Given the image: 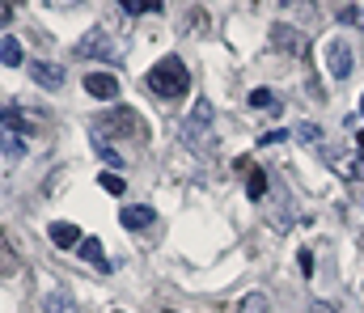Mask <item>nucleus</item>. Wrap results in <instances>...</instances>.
<instances>
[{
	"mask_svg": "<svg viewBox=\"0 0 364 313\" xmlns=\"http://www.w3.org/2000/svg\"><path fill=\"white\" fill-rule=\"evenodd\" d=\"M144 85H149L157 98H182V94L191 89V72H186V64H182L178 55H166V60H157V64L149 68Z\"/></svg>",
	"mask_w": 364,
	"mask_h": 313,
	"instance_id": "1",
	"label": "nucleus"
},
{
	"mask_svg": "<svg viewBox=\"0 0 364 313\" xmlns=\"http://www.w3.org/2000/svg\"><path fill=\"white\" fill-rule=\"evenodd\" d=\"M182 136H186L199 153H212V148H216V140H212V102H208V98H199V102H195V110L186 114Z\"/></svg>",
	"mask_w": 364,
	"mask_h": 313,
	"instance_id": "2",
	"label": "nucleus"
},
{
	"mask_svg": "<svg viewBox=\"0 0 364 313\" xmlns=\"http://www.w3.org/2000/svg\"><path fill=\"white\" fill-rule=\"evenodd\" d=\"M73 60H119L114 38H110L102 26H93L85 38H77V43H73Z\"/></svg>",
	"mask_w": 364,
	"mask_h": 313,
	"instance_id": "3",
	"label": "nucleus"
},
{
	"mask_svg": "<svg viewBox=\"0 0 364 313\" xmlns=\"http://www.w3.org/2000/svg\"><path fill=\"white\" fill-rule=\"evenodd\" d=\"M140 114L136 110H127V106H119V110H110V114H102V119H93V131H106V136H140Z\"/></svg>",
	"mask_w": 364,
	"mask_h": 313,
	"instance_id": "4",
	"label": "nucleus"
},
{
	"mask_svg": "<svg viewBox=\"0 0 364 313\" xmlns=\"http://www.w3.org/2000/svg\"><path fill=\"white\" fill-rule=\"evenodd\" d=\"M326 68H331V77H335V81H343V77H352V68H356V60H352V47H348L343 38H335V43L326 47Z\"/></svg>",
	"mask_w": 364,
	"mask_h": 313,
	"instance_id": "5",
	"label": "nucleus"
},
{
	"mask_svg": "<svg viewBox=\"0 0 364 313\" xmlns=\"http://www.w3.org/2000/svg\"><path fill=\"white\" fill-rule=\"evenodd\" d=\"M272 43L279 47V51H288V55H305L309 51V43H305V34H296L292 26H284V21H275L272 30Z\"/></svg>",
	"mask_w": 364,
	"mask_h": 313,
	"instance_id": "6",
	"label": "nucleus"
},
{
	"mask_svg": "<svg viewBox=\"0 0 364 313\" xmlns=\"http://www.w3.org/2000/svg\"><path fill=\"white\" fill-rule=\"evenodd\" d=\"M85 89H90L97 102H114V98H119V81H114L110 72H90V77H85Z\"/></svg>",
	"mask_w": 364,
	"mask_h": 313,
	"instance_id": "7",
	"label": "nucleus"
},
{
	"mask_svg": "<svg viewBox=\"0 0 364 313\" xmlns=\"http://www.w3.org/2000/svg\"><path fill=\"white\" fill-rule=\"evenodd\" d=\"M30 81L38 89H64V68L60 64H30Z\"/></svg>",
	"mask_w": 364,
	"mask_h": 313,
	"instance_id": "8",
	"label": "nucleus"
},
{
	"mask_svg": "<svg viewBox=\"0 0 364 313\" xmlns=\"http://www.w3.org/2000/svg\"><path fill=\"white\" fill-rule=\"evenodd\" d=\"M119 220H123V229H149L157 220V212L149 208V204H127V208L119 212Z\"/></svg>",
	"mask_w": 364,
	"mask_h": 313,
	"instance_id": "9",
	"label": "nucleus"
},
{
	"mask_svg": "<svg viewBox=\"0 0 364 313\" xmlns=\"http://www.w3.org/2000/svg\"><path fill=\"white\" fill-rule=\"evenodd\" d=\"M51 241H55L60 250H73V246H81V229L68 224V220H55V224H51Z\"/></svg>",
	"mask_w": 364,
	"mask_h": 313,
	"instance_id": "10",
	"label": "nucleus"
},
{
	"mask_svg": "<svg viewBox=\"0 0 364 313\" xmlns=\"http://www.w3.org/2000/svg\"><path fill=\"white\" fill-rule=\"evenodd\" d=\"M0 153H4L9 161H21V157H26V136H17V131H0Z\"/></svg>",
	"mask_w": 364,
	"mask_h": 313,
	"instance_id": "11",
	"label": "nucleus"
},
{
	"mask_svg": "<svg viewBox=\"0 0 364 313\" xmlns=\"http://www.w3.org/2000/svg\"><path fill=\"white\" fill-rule=\"evenodd\" d=\"M246 195H250L255 204L267 195V174H263L259 165H246Z\"/></svg>",
	"mask_w": 364,
	"mask_h": 313,
	"instance_id": "12",
	"label": "nucleus"
},
{
	"mask_svg": "<svg viewBox=\"0 0 364 313\" xmlns=\"http://www.w3.org/2000/svg\"><path fill=\"white\" fill-rule=\"evenodd\" d=\"M0 64L4 68H17L21 64V43L13 34H0Z\"/></svg>",
	"mask_w": 364,
	"mask_h": 313,
	"instance_id": "13",
	"label": "nucleus"
},
{
	"mask_svg": "<svg viewBox=\"0 0 364 313\" xmlns=\"http://www.w3.org/2000/svg\"><path fill=\"white\" fill-rule=\"evenodd\" d=\"M77 254H81L85 263H93V267H110V263L102 258V241H97V237H81V246H77Z\"/></svg>",
	"mask_w": 364,
	"mask_h": 313,
	"instance_id": "14",
	"label": "nucleus"
},
{
	"mask_svg": "<svg viewBox=\"0 0 364 313\" xmlns=\"http://www.w3.org/2000/svg\"><path fill=\"white\" fill-rule=\"evenodd\" d=\"M43 309L47 313H77V301H73L68 292H47V297H43Z\"/></svg>",
	"mask_w": 364,
	"mask_h": 313,
	"instance_id": "15",
	"label": "nucleus"
},
{
	"mask_svg": "<svg viewBox=\"0 0 364 313\" xmlns=\"http://www.w3.org/2000/svg\"><path fill=\"white\" fill-rule=\"evenodd\" d=\"M0 275H17V254H13L4 233H0Z\"/></svg>",
	"mask_w": 364,
	"mask_h": 313,
	"instance_id": "16",
	"label": "nucleus"
},
{
	"mask_svg": "<svg viewBox=\"0 0 364 313\" xmlns=\"http://www.w3.org/2000/svg\"><path fill=\"white\" fill-rule=\"evenodd\" d=\"M267 309H272L267 292H250V297H242V305H237V313H267Z\"/></svg>",
	"mask_w": 364,
	"mask_h": 313,
	"instance_id": "17",
	"label": "nucleus"
},
{
	"mask_svg": "<svg viewBox=\"0 0 364 313\" xmlns=\"http://www.w3.org/2000/svg\"><path fill=\"white\" fill-rule=\"evenodd\" d=\"M250 106H255V110H279V98H275L272 89H255V94H250Z\"/></svg>",
	"mask_w": 364,
	"mask_h": 313,
	"instance_id": "18",
	"label": "nucleus"
},
{
	"mask_svg": "<svg viewBox=\"0 0 364 313\" xmlns=\"http://www.w3.org/2000/svg\"><path fill=\"white\" fill-rule=\"evenodd\" d=\"M119 4H123L132 17H140V13H157V9H161V0H119Z\"/></svg>",
	"mask_w": 364,
	"mask_h": 313,
	"instance_id": "19",
	"label": "nucleus"
},
{
	"mask_svg": "<svg viewBox=\"0 0 364 313\" xmlns=\"http://www.w3.org/2000/svg\"><path fill=\"white\" fill-rule=\"evenodd\" d=\"M97 187H102L106 195H123V191H127V187H123V178H119V174H106V170H102V178H97Z\"/></svg>",
	"mask_w": 364,
	"mask_h": 313,
	"instance_id": "20",
	"label": "nucleus"
},
{
	"mask_svg": "<svg viewBox=\"0 0 364 313\" xmlns=\"http://www.w3.org/2000/svg\"><path fill=\"white\" fill-rule=\"evenodd\" d=\"M93 148H97V153L106 157V165H123V157H119V153H114V148H110V144H106V140H102L97 131H93Z\"/></svg>",
	"mask_w": 364,
	"mask_h": 313,
	"instance_id": "21",
	"label": "nucleus"
},
{
	"mask_svg": "<svg viewBox=\"0 0 364 313\" xmlns=\"http://www.w3.org/2000/svg\"><path fill=\"white\" fill-rule=\"evenodd\" d=\"M360 13H356V4L352 0H339V21H356Z\"/></svg>",
	"mask_w": 364,
	"mask_h": 313,
	"instance_id": "22",
	"label": "nucleus"
},
{
	"mask_svg": "<svg viewBox=\"0 0 364 313\" xmlns=\"http://www.w3.org/2000/svg\"><path fill=\"white\" fill-rule=\"evenodd\" d=\"M9 21H13V0H0V34H4Z\"/></svg>",
	"mask_w": 364,
	"mask_h": 313,
	"instance_id": "23",
	"label": "nucleus"
},
{
	"mask_svg": "<svg viewBox=\"0 0 364 313\" xmlns=\"http://www.w3.org/2000/svg\"><path fill=\"white\" fill-rule=\"evenodd\" d=\"M296 258H301V271H305V275H314V254H309V246H305Z\"/></svg>",
	"mask_w": 364,
	"mask_h": 313,
	"instance_id": "24",
	"label": "nucleus"
},
{
	"mask_svg": "<svg viewBox=\"0 0 364 313\" xmlns=\"http://www.w3.org/2000/svg\"><path fill=\"white\" fill-rule=\"evenodd\" d=\"M296 136L309 144V140H318V127H314V123H305V127H296Z\"/></svg>",
	"mask_w": 364,
	"mask_h": 313,
	"instance_id": "25",
	"label": "nucleus"
},
{
	"mask_svg": "<svg viewBox=\"0 0 364 313\" xmlns=\"http://www.w3.org/2000/svg\"><path fill=\"white\" fill-rule=\"evenodd\" d=\"M309 313H335V305H326V301H314V305H309Z\"/></svg>",
	"mask_w": 364,
	"mask_h": 313,
	"instance_id": "26",
	"label": "nucleus"
},
{
	"mask_svg": "<svg viewBox=\"0 0 364 313\" xmlns=\"http://www.w3.org/2000/svg\"><path fill=\"white\" fill-rule=\"evenodd\" d=\"M9 114H13V106H4V102H0V119H9Z\"/></svg>",
	"mask_w": 364,
	"mask_h": 313,
	"instance_id": "27",
	"label": "nucleus"
},
{
	"mask_svg": "<svg viewBox=\"0 0 364 313\" xmlns=\"http://www.w3.org/2000/svg\"><path fill=\"white\" fill-rule=\"evenodd\" d=\"M356 148H360V161H364V131L356 136Z\"/></svg>",
	"mask_w": 364,
	"mask_h": 313,
	"instance_id": "28",
	"label": "nucleus"
},
{
	"mask_svg": "<svg viewBox=\"0 0 364 313\" xmlns=\"http://www.w3.org/2000/svg\"><path fill=\"white\" fill-rule=\"evenodd\" d=\"M360 114H364V98H360Z\"/></svg>",
	"mask_w": 364,
	"mask_h": 313,
	"instance_id": "29",
	"label": "nucleus"
},
{
	"mask_svg": "<svg viewBox=\"0 0 364 313\" xmlns=\"http://www.w3.org/2000/svg\"><path fill=\"white\" fill-rule=\"evenodd\" d=\"M360 26H364V13H360Z\"/></svg>",
	"mask_w": 364,
	"mask_h": 313,
	"instance_id": "30",
	"label": "nucleus"
}]
</instances>
